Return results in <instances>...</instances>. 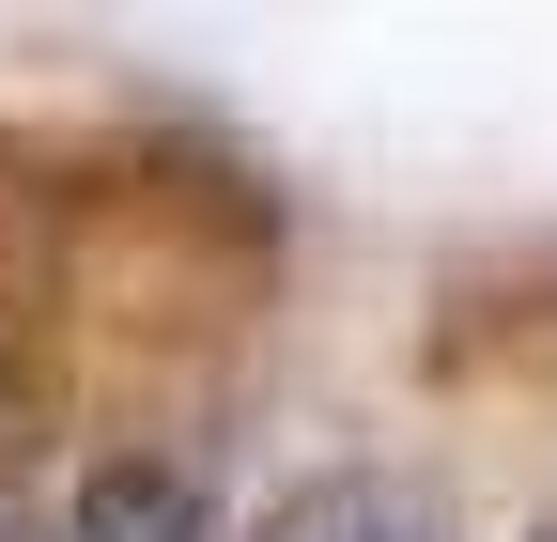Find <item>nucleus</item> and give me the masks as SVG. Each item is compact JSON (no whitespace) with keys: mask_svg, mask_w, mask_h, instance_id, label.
Masks as SVG:
<instances>
[{"mask_svg":"<svg viewBox=\"0 0 557 542\" xmlns=\"http://www.w3.org/2000/svg\"><path fill=\"white\" fill-rule=\"evenodd\" d=\"M263 542H449V512L418 496V481H325V496H295Z\"/></svg>","mask_w":557,"mask_h":542,"instance_id":"f257e3e1","label":"nucleus"},{"mask_svg":"<svg viewBox=\"0 0 557 542\" xmlns=\"http://www.w3.org/2000/svg\"><path fill=\"white\" fill-rule=\"evenodd\" d=\"M47 542H201V512H186V481H94Z\"/></svg>","mask_w":557,"mask_h":542,"instance_id":"f03ea898","label":"nucleus"}]
</instances>
